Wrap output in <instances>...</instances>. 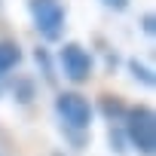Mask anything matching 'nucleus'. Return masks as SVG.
Returning a JSON list of instances; mask_svg holds the SVG:
<instances>
[{
	"label": "nucleus",
	"mask_w": 156,
	"mask_h": 156,
	"mask_svg": "<svg viewBox=\"0 0 156 156\" xmlns=\"http://www.w3.org/2000/svg\"><path fill=\"white\" fill-rule=\"evenodd\" d=\"M28 12L34 19V28L46 40H58L64 31V6L58 0H28Z\"/></svg>",
	"instance_id": "f03ea898"
},
{
	"label": "nucleus",
	"mask_w": 156,
	"mask_h": 156,
	"mask_svg": "<svg viewBox=\"0 0 156 156\" xmlns=\"http://www.w3.org/2000/svg\"><path fill=\"white\" fill-rule=\"evenodd\" d=\"M153 31H156V25H153V16H144V34H147V37H153Z\"/></svg>",
	"instance_id": "6e6552de"
},
{
	"label": "nucleus",
	"mask_w": 156,
	"mask_h": 156,
	"mask_svg": "<svg viewBox=\"0 0 156 156\" xmlns=\"http://www.w3.org/2000/svg\"><path fill=\"white\" fill-rule=\"evenodd\" d=\"M55 113L70 129H89V122H92V107L80 92H61L55 98Z\"/></svg>",
	"instance_id": "7ed1b4c3"
},
{
	"label": "nucleus",
	"mask_w": 156,
	"mask_h": 156,
	"mask_svg": "<svg viewBox=\"0 0 156 156\" xmlns=\"http://www.w3.org/2000/svg\"><path fill=\"white\" fill-rule=\"evenodd\" d=\"M129 70L135 73V80H141L144 86H153V73H150L144 64H138V61H129Z\"/></svg>",
	"instance_id": "423d86ee"
},
{
	"label": "nucleus",
	"mask_w": 156,
	"mask_h": 156,
	"mask_svg": "<svg viewBox=\"0 0 156 156\" xmlns=\"http://www.w3.org/2000/svg\"><path fill=\"white\" fill-rule=\"evenodd\" d=\"M104 6H107V9H116V12H122V9L129 6V0H104Z\"/></svg>",
	"instance_id": "0eeeda50"
},
{
	"label": "nucleus",
	"mask_w": 156,
	"mask_h": 156,
	"mask_svg": "<svg viewBox=\"0 0 156 156\" xmlns=\"http://www.w3.org/2000/svg\"><path fill=\"white\" fill-rule=\"evenodd\" d=\"M58 61H61V70H64L67 80H73V83L89 80V73H92V55L80 43H64L61 52H58Z\"/></svg>",
	"instance_id": "20e7f679"
},
{
	"label": "nucleus",
	"mask_w": 156,
	"mask_h": 156,
	"mask_svg": "<svg viewBox=\"0 0 156 156\" xmlns=\"http://www.w3.org/2000/svg\"><path fill=\"white\" fill-rule=\"evenodd\" d=\"M126 135L132 147L144 156H153L156 150V116L150 107H135L126 113Z\"/></svg>",
	"instance_id": "f257e3e1"
},
{
	"label": "nucleus",
	"mask_w": 156,
	"mask_h": 156,
	"mask_svg": "<svg viewBox=\"0 0 156 156\" xmlns=\"http://www.w3.org/2000/svg\"><path fill=\"white\" fill-rule=\"evenodd\" d=\"M19 61H22V49H19L12 40H0V73L12 70Z\"/></svg>",
	"instance_id": "39448f33"
}]
</instances>
